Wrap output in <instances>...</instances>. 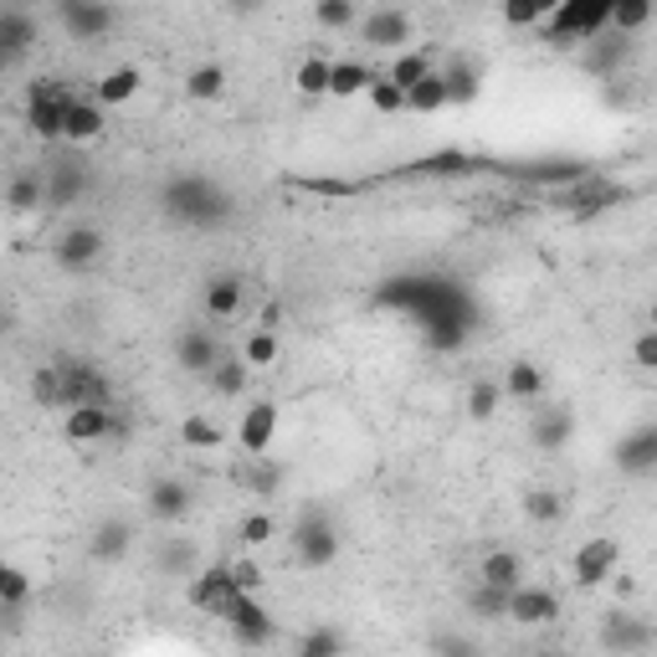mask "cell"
Returning a JSON list of instances; mask_svg holds the SVG:
<instances>
[{
  "label": "cell",
  "mask_w": 657,
  "mask_h": 657,
  "mask_svg": "<svg viewBox=\"0 0 657 657\" xmlns=\"http://www.w3.org/2000/svg\"><path fill=\"white\" fill-rule=\"evenodd\" d=\"M607 26H611V0H560L540 32L550 36L555 47H565V42H590V36L607 32Z\"/></svg>",
  "instance_id": "obj_1"
},
{
  "label": "cell",
  "mask_w": 657,
  "mask_h": 657,
  "mask_svg": "<svg viewBox=\"0 0 657 657\" xmlns=\"http://www.w3.org/2000/svg\"><path fill=\"white\" fill-rule=\"evenodd\" d=\"M335 555H339V535L329 524V514L324 508H304V519L293 524V560L304 571H324Z\"/></svg>",
  "instance_id": "obj_2"
},
{
  "label": "cell",
  "mask_w": 657,
  "mask_h": 657,
  "mask_svg": "<svg viewBox=\"0 0 657 657\" xmlns=\"http://www.w3.org/2000/svg\"><path fill=\"white\" fill-rule=\"evenodd\" d=\"M186 596H190V607L206 611V617H216V622H226V617L236 611V601H242V590H236V580H232L226 565L196 571L190 575V586H186Z\"/></svg>",
  "instance_id": "obj_3"
},
{
  "label": "cell",
  "mask_w": 657,
  "mask_h": 657,
  "mask_svg": "<svg viewBox=\"0 0 657 657\" xmlns=\"http://www.w3.org/2000/svg\"><path fill=\"white\" fill-rule=\"evenodd\" d=\"M354 32H360V42H371V47L396 51V47H411V42H417V21H411V11H401V5H375V11L360 16Z\"/></svg>",
  "instance_id": "obj_4"
},
{
  "label": "cell",
  "mask_w": 657,
  "mask_h": 657,
  "mask_svg": "<svg viewBox=\"0 0 657 657\" xmlns=\"http://www.w3.org/2000/svg\"><path fill=\"white\" fill-rule=\"evenodd\" d=\"M617 560H622V540H617V535H596V540H586L575 550L571 580L575 586H601V580L617 575Z\"/></svg>",
  "instance_id": "obj_5"
},
{
  "label": "cell",
  "mask_w": 657,
  "mask_h": 657,
  "mask_svg": "<svg viewBox=\"0 0 657 657\" xmlns=\"http://www.w3.org/2000/svg\"><path fill=\"white\" fill-rule=\"evenodd\" d=\"M165 201H169V216L190 221V226H206V221H216L221 211H226V201L216 196V186H206V180H180Z\"/></svg>",
  "instance_id": "obj_6"
},
{
  "label": "cell",
  "mask_w": 657,
  "mask_h": 657,
  "mask_svg": "<svg viewBox=\"0 0 657 657\" xmlns=\"http://www.w3.org/2000/svg\"><path fill=\"white\" fill-rule=\"evenodd\" d=\"M51 257H57V268H68V272H83V268H93L103 257V232L98 226H68V232L57 236V247H51Z\"/></svg>",
  "instance_id": "obj_7"
},
{
  "label": "cell",
  "mask_w": 657,
  "mask_h": 657,
  "mask_svg": "<svg viewBox=\"0 0 657 657\" xmlns=\"http://www.w3.org/2000/svg\"><path fill=\"white\" fill-rule=\"evenodd\" d=\"M221 360V344H216V335H206V329H180L175 335V365L186 375H206L211 380V371H216Z\"/></svg>",
  "instance_id": "obj_8"
},
{
  "label": "cell",
  "mask_w": 657,
  "mask_h": 657,
  "mask_svg": "<svg viewBox=\"0 0 657 657\" xmlns=\"http://www.w3.org/2000/svg\"><path fill=\"white\" fill-rule=\"evenodd\" d=\"M57 21L68 26L78 42H98V36H108L118 26V11L114 5H93V0H68V5H57Z\"/></svg>",
  "instance_id": "obj_9"
},
{
  "label": "cell",
  "mask_w": 657,
  "mask_h": 657,
  "mask_svg": "<svg viewBox=\"0 0 657 657\" xmlns=\"http://www.w3.org/2000/svg\"><path fill=\"white\" fill-rule=\"evenodd\" d=\"M560 617V596L544 586H519L508 590V622L519 626H550Z\"/></svg>",
  "instance_id": "obj_10"
},
{
  "label": "cell",
  "mask_w": 657,
  "mask_h": 657,
  "mask_svg": "<svg viewBox=\"0 0 657 657\" xmlns=\"http://www.w3.org/2000/svg\"><path fill=\"white\" fill-rule=\"evenodd\" d=\"M617 468L626 478H642V472H657V422L632 426L622 442H617Z\"/></svg>",
  "instance_id": "obj_11"
},
{
  "label": "cell",
  "mask_w": 657,
  "mask_h": 657,
  "mask_svg": "<svg viewBox=\"0 0 657 657\" xmlns=\"http://www.w3.org/2000/svg\"><path fill=\"white\" fill-rule=\"evenodd\" d=\"M226 626H232V632L247 642V647H268V642L278 637V622H272V611L262 607L257 596H242V601H236V611L226 617Z\"/></svg>",
  "instance_id": "obj_12"
},
{
  "label": "cell",
  "mask_w": 657,
  "mask_h": 657,
  "mask_svg": "<svg viewBox=\"0 0 657 657\" xmlns=\"http://www.w3.org/2000/svg\"><path fill=\"white\" fill-rule=\"evenodd\" d=\"M62 396L72 406H108L114 411V396H108V380H103L93 365H62Z\"/></svg>",
  "instance_id": "obj_13"
},
{
  "label": "cell",
  "mask_w": 657,
  "mask_h": 657,
  "mask_svg": "<svg viewBox=\"0 0 657 657\" xmlns=\"http://www.w3.org/2000/svg\"><path fill=\"white\" fill-rule=\"evenodd\" d=\"M232 483L236 489L257 493V498H272L278 493V483H283V462H272L268 453H242V462L232 468Z\"/></svg>",
  "instance_id": "obj_14"
},
{
  "label": "cell",
  "mask_w": 657,
  "mask_h": 657,
  "mask_svg": "<svg viewBox=\"0 0 657 657\" xmlns=\"http://www.w3.org/2000/svg\"><path fill=\"white\" fill-rule=\"evenodd\" d=\"M272 437H278V406L272 401H253L242 411V426H236V442H242V453H268Z\"/></svg>",
  "instance_id": "obj_15"
},
{
  "label": "cell",
  "mask_w": 657,
  "mask_h": 657,
  "mask_svg": "<svg viewBox=\"0 0 657 657\" xmlns=\"http://www.w3.org/2000/svg\"><path fill=\"white\" fill-rule=\"evenodd\" d=\"M118 422H114V411L108 406H72L68 417H62V437L68 442H103V437H114Z\"/></svg>",
  "instance_id": "obj_16"
},
{
  "label": "cell",
  "mask_w": 657,
  "mask_h": 657,
  "mask_svg": "<svg viewBox=\"0 0 657 657\" xmlns=\"http://www.w3.org/2000/svg\"><path fill=\"white\" fill-rule=\"evenodd\" d=\"M617 201H622V190L617 186H607V180H580V186H571L555 206L565 211V216L586 221V216H596V211H607V206H617Z\"/></svg>",
  "instance_id": "obj_17"
},
{
  "label": "cell",
  "mask_w": 657,
  "mask_h": 657,
  "mask_svg": "<svg viewBox=\"0 0 657 657\" xmlns=\"http://www.w3.org/2000/svg\"><path fill=\"white\" fill-rule=\"evenodd\" d=\"M247 308V283L236 278V272H221V278H211L206 283V314L216 324H226V319H236Z\"/></svg>",
  "instance_id": "obj_18"
},
{
  "label": "cell",
  "mask_w": 657,
  "mask_h": 657,
  "mask_svg": "<svg viewBox=\"0 0 657 657\" xmlns=\"http://www.w3.org/2000/svg\"><path fill=\"white\" fill-rule=\"evenodd\" d=\"M571 437H575V417H571V411H560V406H550V411H535L529 442H535L540 453H560Z\"/></svg>",
  "instance_id": "obj_19"
},
{
  "label": "cell",
  "mask_w": 657,
  "mask_h": 657,
  "mask_svg": "<svg viewBox=\"0 0 657 657\" xmlns=\"http://www.w3.org/2000/svg\"><path fill=\"white\" fill-rule=\"evenodd\" d=\"M478 586H493V590H519L524 586V560L514 550H489L483 565H478Z\"/></svg>",
  "instance_id": "obj_20"
},
{
  "label": "cell",
  "mask_w": 657,
  "mask_h": 657,
  "mask_svg": "<svg viewBox=\"0 0 657 657\" xmlns=\"http://www.w3.org/2000/svg\"><path fill=\"white\" fill-rule=\"evenodd\" d=\"M103 129H108V118H103V103L98 98H72L68 108V144H93V139H103Z\"/></svg>",
  "instance_id": "obj_21"
},
{
  "label": "cell",
  "mask_w": 657,
  "mask_h": 657,
  "mask_svg": "<svg viewBox=\"0 0 657 657\" xmlns=\"http://www.w3.org/2000/svg\"><path fill=\"white\" fill-rule=\"evenodd\" d=\"M5 206L16 211V216H32L47 206V175H36V169H16L11 175V186H5Z\"/></svg>",
  "instance_id": "obj_22"
},
{
  "label": "cell",
  "mask_w": 657,
  "mask_h": 657,
  "mask_svg": "<svg viewBox=\"0 0 657 657\" xmlns=\"http://www.w3.org/2000/svg\"><path fill=\"white\" fill-rule=\"evenodd\" d=\"M32 42H36V16L21 11V5H5L0 11V57H21Z\"/></svg>",
  "instance_id": "obj_23"
},
{
  "label": "cell",
  "mask_w": 657,
  "mask_h": 657,
  "mask_svg": "<svg viewBox=\"0 0 657 657\" xmlns=\"http://www.w3.org/2000/svg\"><path fill=\"white\" fill-rule=\"evenodd\" d=\"M375 68L360 62V57H339L335 72H329V98H354V93H371Z\"/></svg>",
  "instance_id": "obj_24"
},
{
  "label": "cell",
  "mask_w": 657,
  "mask_h": 657,
  "mask_svg": "<svg viewBox=\"0 0 657 657\" xmlns=\"http://www.w3.org/2000/svg\"><path fill=\"white\" fill-rule=\"evenodd\" d=\"M144 87V72L139 68H108L98 78V87H93V98L103 103V108H114V103H129Z\"/></svg>",
  "instance_id": "obj_25"
},
{
  "label": "cell",
  "mask_w": 657,
  "mask_h": 657,
  "mask_svg": "<svg viewBox=\"0 0 657 657\" xmlns=\"http://www.w3.org/2000/svg\"><path fill=\"white\" fill-rule=\"evenodd\" d=\"M442 78H447V98L453 103H472L478 93H483V68H478L472 57H453Z\"/></svg>",
  "instance_id": "obj_26"
},
{
  "label": "cell",
  "mask_w": 657,
  "mask_h": 657,
  "mask_svg": "<svg viewBox=\"0 0 657 657\" xmlns=\"http://www.w3.org/2000/svg\"><path fill=\"white\" fill-rule=\"evenodd\" d=\"M504 396H514V401H540L544 396V371L540 365H529V360H514L504 371Z\"/></svg>",
  "instance_id": "obj_27"
},
{
  "label": "cell",
  "mask_w": 657,
  "mask_h": 657,
  "mask_svg": "<svg viewBox=\"0 0 657 657\" xmlns=\"http://www.w3.org/2000/svg\"><path fill=\"white\" fill-rule=\"evenodd\" d=\"M221 93H226V68H221V62H201V68L186 72V98L216 103Z\"/></svg>",
  "instance_id": "obj_28"
},
{
  "label": "cell",
  "mask_w": 657,
  "mask_h": 657,
  "mask_svg": "<svg viewBox=\"0 0 657 657\" xmlns=\"http://www.w3.org/2000/svg\"><path fill=\"white\" fill-rule=\"evenodd\" d=\"M247 375H253V365H247L242 354H236V360L226 354L216 371H211V390H216L221 401H236V396H247Z\"/></svg>",
  "instance_id": "obj_29"
},
{
  "label": "cell",
  "mask_w": 657,
  "mask_h": 657,
  "mask_svg": "<svg viewBox=\"0 0 657 657\" xmlns=\"http://www.w3.org/2000/svg\"><path fill=\"white\" fill-rule=\"evenodd\" d=\"M180 442H186L190 453H221V426L206 417V411H190L186 422H180Z\"/></svg>",
  "instance_id": "obj_30"
},
{
  "label": "cell",
  "mask_w": 657,
  "mask_h": 657,
  "mask_svg": "<svg viewBox=\"0 0 657 657\" xmlns=\"http://www.w3.org/2000/svg\"><path fill=\"white\" fill-rule=\"evenodd\" d=\"M432 72H437V68H432V57H426V51H401V57H396V62L386 68V78L401 87V93H411V87L426 83Z\"/></svg>",
  "instance_id": "obj_31"
},
{
  "label": "cell",
  "mask_w": 657,
  "mask_h": 657,
  "mask_svg": "<svg viewBox=\"0 0 657 657\" xmlns=\"http://www.w3.org/2000/svg\"><path fill=\"white\" fill-rule=\"evenodd\" d=\"M447 78H442V72H432V78H426V83H417L411 87V93H406V114H442V108H447Z\"/></svg>",
  "instance_id": "obj_32"
},
{
  "label": "cell",
  "mask_w": 657,
  "mask_h": 657,
  "mask_svg": "<svg viewBox=\"0 0 657 657\" xmlns=\"http://www.w3.org/2000/svg\"><path fill=\"white\" fill-rule=\"evenodd\" d=\"M186 508H190L186 483H175V478H169V483H154V489H150V514H154V519L175 524L180 514H186Z\"/></svg>",
  "instance_id": "obj_33"
},
{
  "label": "cell",
  "mask_w": 657,
  "mask_h": 657,
  "mask_svg": "<svg viewBox=\"0 0 657 657\" xmlns=\"http://www.w3.org/2000/svg\"><path fill=\"white\" fill-rule=\"evenodd\" d=\"M329 72H335V62L314 51V57H304V62H298L293 83H298V93H304V98H329Z\"/></svg>",
  "instance_id": "obj_34"
},
{
  "label": "cell",
  "mask_w": 657,
  "mask_h": 657,
  "mask_svg": "<svg viewBox=\"0 0 657 657\" xmlns=\"http://www.w3.org/2000/svg\"><path fill=\"white\" fill-rule=\"evenodd\" d=\"M504 401H508L504 380H472V386H468V417H472V422H493Z\"/></svg>",
  "instance_id": "obj_35"
},
{
  "label": "cell",
  "mask_w": 657,
  "mask_h": 657,
  "mask_svg": "<svg viewBox=\"0 0 657 657\" xmlns=\"http://www.w3.org/2000/svg\"><path fill=\"white\" fill-rule=\"evenodd\" d=\"M129 544H134V529L129 524H118V519H108V524H98V535H93V555L98 560H124L129 555Z\"/></svg>",
  "instance_id": "obj_36"
},
{
  "label": "cell",
  "mask_w": 657,
  "mask_h": 657,
  "mask_svg": "<svg viewBox=\"0 0 657 657\" xmlns=\"http://www.w3.org/2000/svg\"><path fill=\"white\" fill-rule=\"evenodd\" d=\"M272 535H278V519H272L268 508H253V514H242V524H236V540H242V550H262Z\"/></svg>",
  "instance_id": "obj_37"
},
{
  "label": "cell",
  "mask_w": 657,
  "mask_h": 657,
  "mask_svg": "<svg viewBox=\"0 0 657 657\" xmlns=\"http://www.w3.org/2000/svg\"><path fill=\"white\" fill-rule=\"evenodd\" d=\"M293 657H344V637H339V626H314L298 637Z\"/></svg>",
  "instance_id": "obj_38"
},
{
  "label": "cell",
  "mask_w": 657,
  "mask_h": 657,
  "mask_svg": "<svg viewBox=\"0 0 657 657\" xmlns=\"http://www.w3.org/2000/svg\"><path fill=\"white\" fill-rule=\"evenodd\" d=\"M478 165H483V160H472V154H462V150H442V154L417 160L411 175H462V169H478Z\"/></svg>",
  "instance_id": "obj_39"
},
{
  "label": "cell",
  "mask_w": 657,
  "mask_h": 657,
  "mask_svg": "<svg viewBox=\"0 0 657 657\" xmlns=\"http://www.w3.org/2000/svg\"><path fill=\"white\" fill-rule=\"evenodd\" d=\"M26 601H32V575L21 571V565H5V571H0V607L16 617Z\"/></svg>",
  "instance_id": "obj_40"
},
{
  "label": "cell",
  "mask_w": 657,
  "mask_h": 657,
  "mask_svg": "<svg viewBox=\"0 0 657 657\" xmlns=\"http://www.w3.org/2000/svg\"><path fill=\"white\" fill-rule=\"evenodd\" d=\"M278 354H283V344H278V335H272V329H253V335H247V344H242V360H247L253 371H268V365H278Z\"/></svg>",
  "instance_id": "obj_41"
},
{
  "label": "cell",
  "mask_w": 657,
  "mask_h": 657,
  "mask_svg": "<svg viewBox=\"0 0 657 657\" xmlns=\"http://www.w3.org/2000/svg\"><path fill=\"white\" fill-rule=\"evenodd\" d=\"M647 21H653V5H647V0H611V32L617 36L642 32Z\"/></svg>",
  "instance_id": "obj_42"
},
{
  "label": "cell",
  "mask_w": 657,
  "mask_h": 657,
  "mask_svg": "<svg viewBox=\"0 0 657 657\" xmlns=\"http://www.w3.org/2000/svg\"><path fill=\"white\" fill-rule=\"evenodd\" d=\"M365 98H371V108L380 118H396V114H406V93L396 83H390L386 72H375V83H371V93H365Z\"/></svg>",
  "instance_id": "obj_43"
},
{
  "label": "cell",
  "mask_w": 657,
  "mask_h": 657,
  "mask_svg": "<svg viewBox=\"0 0 657 657\" xmlns=\"http://www.w3.org/2000/svg\"><path fill=\"white\" fill-rule=\"evenodd\" d=\"M550 11H555L550 0H514V5H504L498 16H504V26H535V32H540L544 21H550Z\"/></svg>",
  "instance_id": "obj_44"
},
{
  "label": "cell",
  "mask_w": 657,
  "mask_h": 657,
  "mask_svg": "<svg viewBox=\"0 0 657 657\" xmlns=\"http://www.w3.org/2000/svg\"><path fill=\"white\" fill-rule=\"evenodd\" d=\"M314 21H319L324 32H350V26H360V11H354L350 0H319Z\"/></svg>",
  "instance_id": "obj_45"
},
{
  "label": "cell",
  "mask_w": 657,
  "mask_h": 657,
  "mask_svg": "<svg viewBox=\"0 0 657 657\" xmlns=\"http://www.w3.org/2000/svg\"><path fill=\"white\" fill-rule=\"evenodd\" d=\"M32 396L42 406H68V396H62V371H57V365H42V371L32 375Z\"/></svg>",
  "instance_id": "obj_46"
},
{
  "label": "cell",
  "mask_w": 657,
  "mask_h": 657,
  "mask_svg": "<svg viewBox=\"0 0 657 657\" xmlns=\"http://www.w3.org/2000/svg\"><path fill=\"white\" fill-rule=\"evenodd\" d=\"M560 493H550V489H529L524 493V514H529V519L535 524H555L560 519Z\"/></svg>",
  "instance_id": "obj_47"
},
{
  "label": "cell",
  "mask_w": 657,
  "mask_h": 657,
  "mask_svg": "<svg viewBox=\"0 0 657 657\" xmlns=\"http://www.w3.org/2000/svg\"><path fill=\"white\" fill-rule=\"evenodd\" d=\"M226 571H232V580H236V590H242V596H257V590H262V580H268V571H262L257 560H247V555L232 560Z\"/></svg>",
  "instance_id": "obj_48"
},
{
  "label": "cell",
  "mask_w": 657,
  "mask_h": 657,
  "mask_svg": "<svg viewBox=\"0 0 657 657\" xmlns=\"http://www.w3.org/2000/svg\"><path fill=\"white\" fill-rule=\"evenodd\" d=\"M472 611H483V617H508V590H493V586H478L468 596Z\"/></svg>",
  "instance_id": "obj_49"
},
{
  "label": "cell",
  "mask_w": 657,
  "mask_h": 657,
  "mask_svg": "<svg viewBox=\"0 0 657 657\" xmlns=\"http://www.w3.org/2000/svg\"><path fill=\"white\" fill-rule=\"evenodd\" d=\"M632 365H637V371H657V329H642V335L632 339Z\"/></svg>",
  "instance_id": "obj_50"
},
{
  "label": "cell",
  "mask_w": 657,
  "mask_h": 657,
  "mask_svg": "<svg viewBox=\"0 0 657 657\" xmlns=\"http://www.w3.org/2000/svg\"><path fill=\"white\" fill-rule=\"evenodd\" d=\"M653 329H657V304H653Z\"/></svg>",
  "instance_id": "obj_51"
},
{
  "label": "cell",
  "mask_w": 657,
  "mask_h": 657,
  "mask_svg": "<svg viewBox=\"0 0 657 657\" xmlns=\"http://www.w3.org/2000/svg\"><path fill=\"white\" fill-rule=\"evenodd\" d=\"M87 657H103V653H87Z\"/></svg>",
  "instance_id": "obj_52"
}]
</instances>
